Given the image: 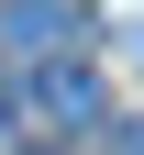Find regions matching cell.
<instances>
[{"mask_svg": "<svg viewBox=\"0 0 144 155\" xmlns=\"http://www.w3.org/2000/svg\"><path fill=\"white\" fill-rule=\"evenodd\" d=\"M78 33H89V11H78V0H11V11H0L11 78H22V67H55V55H78Z\"/></svg>", "mask_w": 144, "mask_h": 155, "instance_id": "1", "label": "cell"}, {"mask_svg": "<svg viewBox=\"0 0 144 155\" xmlns=\"http://www.w3.org/2000/svg\"><path fill=\"white\" fill-rule=\"evenodd\" d=\"M0 111H11V89H0Z\"/></svg>", "mask_w": 144, "mask_h": 155, "instance_id": "3", "label": "cell"}, {"mask_svg": "<svg viewBox=\"0 0 144 155\" xmlns=\"http://www.w3.org/2000/svg\"><path fill=\"white\" fill-rule=\"evenodd\" d=\"M22 111H45V122H89V111H100V78L78 67V55H55V67H22Z\"/></svg>", "mask_w": 144, "mask_h": 155, "instance_id": "2", "label": "cell"}, {"mask_svg": "<svg viewBox=\"0 0 144 155\" xmlns=\"http://www.w3.org/2000/svg\"><path fill=\"white\" fill-rule=\"evenodd\" d=\"M33 155H55V144H33Z\"/></svg>", "mask_w": 144, "mask_h": 155, "instance_id": "4", "label": "cell"}]
</instances>
